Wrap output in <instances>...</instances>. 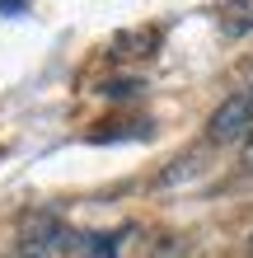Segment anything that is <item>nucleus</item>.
Instances as JSON below:
<instances>
[{"instance_id": "nucleus-10", "label": "nucleus", "mask_w": 253, "mask_h": 258, "mask_svg": "<svg viewBox=\"0 0 253 258\" xmlns=\"http://www.w3.org/2000/svg\"><path fill=\"white\" fill-rule=\"evenodd\" d=\"M85 258H89V253H85Z\"/></svg>"}, {"instance_id": "nucleus-8", "label": "nucleus", "mask_w": 253, "mask_h": 258, "mask_svg": "<svg viewBox=\"0 0 253 258\" xmlns=\"http://www.w3.org/2000/svg\"><path fill=\"white\" fill-rule=\"evenodd\" d=\"M248 103H253V71H248Z\"/></svg>"}, {"instance_id": "nucleus-2", "label": "nucleus", "mask_w": 253, "mask_h": 258, "mask_svg": "<svg viewBox=\"0 0 253 258\" xmlns=\"http://www.w3.org/2000/svg\"><path fill=\"white\" fill-rule=\"evenodd\" d=\"M150 258H197V244L188 235H164V239H155Z\"/></svg>"}, {"instance_id": "nucleus-6", "label": "nucleus", "mask_w": 253, "mask_h": 258, "mask_svg": "<svg viewBox=\"0 0 253 258\" xmlns=\"http://www.w3.org/2000/svg\"><path fill=\"white\" fill-rule=\"evenodd\" d=\"M239 164H244V169L253 174V136H248V141H244V160H239Z\"/></svg>"}, {"instance_id": "nucleus-9", "label": "nucleus", "mask_w": 253, "mask_h": 258, "mask_svg": "<svg viewBox=\"0 0 253 258\" xmlns=\"http://www.w3.org/2000/svg\"><path fill=\"white\" fill-rule=\"evenodd\" d=\"M244 258H253V239H248V253H244Z\"/></svg>"}, {"instance_id": "nucleus-4", "label": "nucleus", "mask_w": 253, "mask_h": 258, "mask_svg": "<svg viewBox=\"0 0 253 258\" xmlns=\"http://www.w3.org/2000/svg\"><path fill=\"white\" fill-rule=\"evenodd\" d=\"M99 94H108V99H131V94H141V80H108Z\"/></svg>"}, {"instance_id": "nucleus-5", "label": "nucleus", "mask_w": 253, "mask_h": 258, "mask_svg": "<svg viewBox=\"0 0 253 258\" xmlns=\"http://www.w3.org/2000/svg\"><path fill=\"white\" fill-rule=\"evenodd\" d=\"M5 258H47V253H38V249H24V244H14Z\"/></svg>"}, {"instance_id": "nucleus-3", "label": "nucleus", "mask_w": 253, "mask_h": 258, "mask_svg": "<svg viewBox=\"0 0 253 258\" xmlns=\"http://www.w3.org/2000/svg\"><path fill=\"white\" fill-rule=\"evenodd\" d=\"M220 14H230V19H225L230 33H244V28H253V0H220Z\"/></svg>"}, {"instance_id": "nucleus-1", "label": "nucleus", "mask_w": 253, "mask_h": 258, "mask_svg": "<svg viewBox=\"0 0 253 258\" xmlns=\"http://www.w3.org/2000/svg\"><path fill=\"white\" fill-rule=\"evenodd\" d=\"M248 127H253V103H248V94H230L211 117H206V141H211V146L248 141Z\"/></svg>"}, {"instance_id": "nucleus-7", "label": "nucleus", "mask_w": 253, "mask_h": 258, "mask_svg": "<svg viewBox=\"0 0 253 258\" xmlns=\"http://www.w3.org/2000/svg\"><path fill=\"white\" fill-rule=\"evenodd\" d=\"M24 5V0H0V10H19Z\"/></svg>"}]
</instances>
